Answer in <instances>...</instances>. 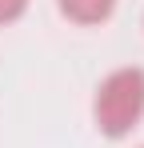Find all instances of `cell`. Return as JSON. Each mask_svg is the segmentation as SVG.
<instances>
[{"mask_svg": "<svg viewBox=\"0 0 144 148\" xmlns=\"http://www.w3.org/2000/svg\"><path fill=\"white\" fill-rule=\"evenodd\" d=\"M144 116V68H116L92 96V120L104 136H128Z\"/></svg>", "mask_w": 144, "mask_h": 148, "instance_id": "1", "label": "cell"}, {"mask_svg": "<svg viewBox=\"0 0 144 148\" xmlns=\"http://www.w3.org/2000/svg\"><path fill=\"white\" fill-rule=\"evenodd\" d=\"M56 4L72 24H104L116 8V0H56Z\"/></svg>", "mask_w": 144, "mask_h": 148, "instance_id": "2", "label": "cell"}, {"mask_svg": "<svg viewBox=\"0 0 144 148\" xmlns=\"http://www.w3.org/2000/svg\"><path fill=\"white\" fill-rule=\"evenodd\" d=\"M28 12V0H0V24H12Z\"/></svg>", "mask_w": 144, "mask_h": 148, "instance_id": "3", "label": "cell"}]
</instances>
